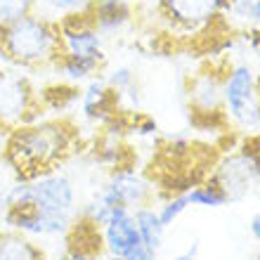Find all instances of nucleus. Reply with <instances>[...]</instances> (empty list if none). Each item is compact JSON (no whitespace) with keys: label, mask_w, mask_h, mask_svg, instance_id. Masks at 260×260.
Returning <instances> with one entry per match:
<instances>
[{"label":"nucleus","mask_w":260,"mask_h":260,"mask_svg":"<svg viewBox=\"0 0 260 260\" xmlns=\"http://www.w3.org/2000/svg\"><path fill=\"white\" fill-rule=\"evenodd\" d=\"M78 133L67 118L43 116L34 123L7 130L3 158L17 178H34L55 171L76 151Z\"/></svg>","instance_id":"nucleus-1"},{"label":"nucleus","mask_w":260,"mask_h":260,"mask_svg":"<svg viewBox=\"0 0 260 260\" xmlns=\"http://www.w3.org/2000/svg\"><path fill=\"white\" fill-rule=\"evenodd\" d=\"M59 48V26L55 19L34 12L0 28V67L43 69L55 67Z\"/></svg>","instance_id":"nucleus-2"},{"label":"nucleus","mask_w":260,"mask_h":260,"mask_svg":"<svg viewBox=\"0 0 260 260\" xmlns=\"http://www.w3.org/2000/svg\"><path fill=\"white\" fill-rule=\"evenodd\" d=\"M3 208H24L34 206L43 213H57V215H74L78 218V194H76L74 180L64 171L38 173L34 178H19L14 185L7 187L3 194Z\"/></svg>","instance_id":"nucleus-3"},{"label":"nucleus","mask_w":260,"mask_h":260,"mask_svg":"<svg viewBox=\"0 0 260 260\" xmlns=\"http://www.w3.org/2000/svg\"><path fill=\"white\" fill-rule=\"evenodd\" d=\"M260 71L251 62H234L222 71L225 123L251 140L260 133Z\"/></svg>","instance_id":"nucleus-4"},{"label":"nucleus","mask_w":260,"mask_h":260,"mask_svg":"<svg viewBox=\"0 0 260 260\" xmlns=\"http://www.w3.org/2000/svg\"><path fill=\"white\" fill-rule=\"evenodd\" d=\"M45 116L41 92L26 74L14 67H0V130H14Z\"/></svg>","instance_id":"nucleus-5"},{"label":"nucleus","mask_w":260,"mask_h":260,"mask_svg":"<svg viewBox=\"0 0 260 260\" xmlns=\"http://www.w3.org/2000/svg\"><path fill=\"white\" fill-rule=\"evenodd\" d=\"M227 0H158V17L173 36L194 38L225 17Z\"/></svg>","instance_id":"nucleus-6"},{"label":"nucleus","mask_w":260,"mask_h":260,"mask_svg":"<svg viewBox=\"0 0 260 260\" xmlns=\"http://www.w3.org/2000/svg\"><path fill=\"white\" fill-rule=\"evenodd\" d=\"M211 180L218 182L230 201H239L253 192L260 185V164L255 161L248 140L220 158L211 173Z\"/></svg>","instance_id":"nucleus-7"},{"label":"nucleus","mask_w":260,"mask_h":260,"mask_svg":"<svg viewBox=\"0 0 260 260\" xmlns=\"http://www.w3.org/2000/svg\"><path fill=\"white\" fill-rule=\"evenodd\" d=\"M151 197H154L151 182L130 166L111 168L107 182L95 192V199L102 201L104 206H109V208H130V211L151 204Z\"/></svg>","instance_id":"nucleus-8"},{"label":"nucleus","mask_w":260,"mask_h":260,"mask_svg":"<svg viewBox=\"0 0 260 260\" xmlns=\"http://www.w3.org/2000/svg\"><path fill=\"white\" fill-rule=\"evenodd\" d=\"M3 225L7 230L24 234L28 239H59L71 232L76 225L74 215H57V213H43L34 206H24V208H3L0 213Z\"/></svg>","instance_id":"nucleus-9"},{"label":"nucleus","mask_w":260,"mask_h":260,"mask_svg":"<svg viewBox=\"0 0 260 260\" xmlns=\"http://www.w3.org/2000/svg\"><path fill=\"white\" fill-rule=\"evenodd\" d=\"M57 26H59V48H62V55L81 57V59H92V62L104 64L107 38L95 28L88 12L64 17V19L57 21Z\"/></svg>","instance_id":"nucleus-10"},{"label":"nucleus","mask_w":260,"mask_h":260,"mask_svg":"<svg viewBox=\"0 0 260 260\" xmlns=\"http://www.w3.org/2000/svg\"><path fill=\"white\" fill-rule=\"evenodd\" d=\"M187 100L197 121H225L222 116V74L218 69H201L189 78Z\"/></svg>","instance_id":"nucleus-11"},{"label":"nucleus","mask_w":260,"mask_h":260,"mask_svg":"<svg viewBox=\"0 0 260 260\" xmlns=\"http://www.w3.org/2000/svg\"><path fill=\"white\" fill-rule=\"evenodd\" d=\"M100 241L104 253L128 255L135 246H140V234L135 227V218L130 208H111L109 218L100 227Z\"/></svg>","instance_id":"nucleus-12"},{"label":"nucleus","mask_w":260,"mask_h":260,"mask_svg":"<svg viewBox=\"0 0 260 260\" xmlns=\"http://www.w3.org/2000/svg\"><path fill=\"white\" fill-rule=\"evenodd\" d=\"M81 111L88 121H95V123H104V121H114V114H116V95L109 90V85L104 83V78L95 76L90 78L88 83H83L81 90Z\"/></svg>","instance_id":"nucleus-13"},{"label":"nucleus","mask_w":260,"mask_h":260,"mask_svg":"<svg viewBox=\"0 0 260 260\" xmlns=\"http://www.w3.org/2000/svg\"><path fill=\"white\" fill-rule=\"evenodd\" d=\"M90 21L104 38L116 34H123L125 28L133 24V7L128 0L123 3H92L88 10Z\"/></svg>","instance_id":"nucleus-14"},{"label":"nucleus","mask_w":260,"mask_h":260,"mask_svg":"<svg viewBox=\"0 0 260 260\" xmlns=\"http://www.w3.org/2000/svg\"><path fill=\"white\" fill-rule=\"evenodd\" d=\"M133 218H135V227H137V234H140V244L147 246L149 251L158 253L164 248V239H166V227L161 222L156 213V206L154 204H147V206H140L133 211Z\"/></svg>","instance_id":"nucleus-15"},{"label":"nucleus","mask_w":260,"mask_h":260,"mask_svg":"<svg viewBox=\"0 0 260 260\" xmlns=\"http://www.w3.org/2000/svg\"><path fill=\"white\" fill-rule=\"evenodd\" d=\"M0 260H48L41 244L14 230H0Z\"/></svg>","instance_id":"nucleus-16"},{"label":"nucleus","mask_w":260,"mask_h":260,"mask_svg":"<svg viewBox=\"0 0 260 260\" xmlns=\"http://www.w3.org/2000/svg\"><path fill=\"white\" fill-rule=\"evenodd\" d=\"M59 74L64 83L69 85H83V83H88L90 78H95L100 74V69L102 64L100 62H92V59H81V57H71V55H59L57 57L55 67H52Z\"/></svg>","instance_id":"nucleus-17"},{"label":"nucleus","mask_w":260,"mask_h":260,"mask_svg":"<svg viewBox=\"0 0 260 260\" xmlns=\"http://www.w3.org/2000/svg\"><path fill=\"white\" fill-rule=\"evenodd\" d=\"M185 197L189 201V208H222V206L230 204L227 194L211 178L199 180L197 185L185 189Z\"/></svg>","instance_id":"nucleus-18"},{"label":"nucleus","mask_w":260,"mask_h":260,"mask_svg":"<svg viewBox=\"0 0 260 260\" xmlns=\"http://www.w3.org/2000/svg\"><path fill=\"white\" fill-rule=\"evenodd\" d=\"M230 24L241 28L260 26V0H227L225 17Z\"/></svg>","instance_id":"nucleus-19"},{"label":"nucleus","mask_w":260,"mask_h":260,"mask_svg":"<svg viewBox=\"0 0 260 260\" xmlns=\"http://www.w3.org/2000/svg\"><path fill=\"white\" fill-rule=\"evenodd\" d=\"M90 5H92V0H36V12L59 21L71 14L88 12Z\"/></svg>","instance_id":"nucleus-20"},{"label":"nucleus","mask_w":260,"mask_h":260,"mask_svg":"<svg viewBox=\"0 0 260 260\" xmlns=\"http://www.w3.org/2000/svg\"><path fill=\"white\" fill-rule=\"evenodd\" d=\"M187 211H189V201H187L185 192L173 194V197L164 199V201L156 206V213H158V218H161V222H164L166 230L175 225Z\"/></svg>","instance_id":"nucleus-21"},{"label":"nucleus","mask_w":260,"mask_h":260,"mask_svg":"<svg viewBox=\"0 0 260 260\" xmlns=\"http://www.w3.org/2000/svg\"><path fill=\"white\" fill-rule=\"evenodd\" d=\"M104 83L109 85V90L114 92V95H123V92H128V90L137 88L135 69L128 67V64H118V67H114V69L107 71Z\"/></svg>","instance_id":"nucleus-22"},{"label":"nucleus","mask_w":260,"mask_h":260,"mask_svg":"<svg viewBox=\"0 0 260 260\" xmlns=\"http://www.w3.org/2000/svg\"><path fill=\"white\" fill-rule=\"evenodd\" d=\"M36 12V0H0V28Z\"/></svg>","instance_id":"nucleus-23"},{"label":"nucleus","mask_w":260,"mask_h":260,"mask_svg":"<svg viewBox=\"0 0 260 260\" xmlns=\"http://www.w3.org/2000/svg\"><path fill=\"white\" fill-rule=\"evenodd\" d=\"M109 213H111L109 206H104L102 201H97V199L92 197V199L88 201V204H85V206L81 208V211H78V218L85 220V222H90L92 227H97V230H100V227H102L104 222H107Z\"/></svg>","instance_id":"nucleus-24"},{"label":"nucleus","mask_w":260,"mask_h":260,"mask_svg":"<svg viewBox=\"0 0 260 260\" xmlns=\"http://www.w3.org/2000/svg\"><path fill=\"white\" fill-rule=\"evenodd\" d=\"M199 253H201V244L194 239V241H189L180 253H175L173 258H168V260H199Z\"/></svg>","instance_id":"nucleus-25"},{"label":"nucleus","mask_w":260,"mask_h":260,"mask_svg":"<svg viewBox=\"0 0 260 260\" xmlns=\"http://www.w3.org/2000/svg\"><path fill=\"white\" fill-rule=\"evenodd\" d=\"M158 258V253H154V251H149L147 246H135L133 251H130L128 255H125V260H156Z\"/></svg>","instance_id":"nucleus-26"},{"label":"nucleus","mask_w":260,"mask_h":260,"mask_svg":"<svg viewBox=\"0 0 260 260\" xmlns=\"http://www.w3.org/2000/svg\"><path fill=\"white\" fill-rule=\"evenodd\" d=\"M133 130H135L137 135L147 137V135H156L158 125H156V121H151V118H142V123H135L133 125Z\"/></svg>","instance_id":"nucleus-27"},{"label":"nucleus","mask_w":260,"mask_h":260,"mask_svg":"<svg viewBox=\"0 0 260 260\" xmlns=\"http://www.w3.org/2000/svg\"><path fill=\"white\" fill-rule=\"evenodd\" d=\"M71 260H102V253H92V251H78V248H64Z\"/></svg>","instance_id":"nucleus-28"},{"label":"nucleus","mask_w":260,"mask_h":260,"mask_svg":"<svg viewBox=\"0 0 260 260\" xmlns=\"http://www.w3.org/2000/svg\"><path fill=\"white\" fill-rule=\"evenodd\" d=\"M248 232H251V237L260 244V213H255L253 218L248 220Z\"/></svg>","instance_id":"nucleus-29"},{"label":"nucleus","mask_w":260,"mask_h":260,"mask_svg":"<svg viewBox=\"0 0 260 260\" xmlns=\"http://www.w3.org/2000/svg\"><path fill=\"white\" fill-rule=\"evenodd\" d=\"M248 144H251V149H253V156H255V161L260 164V133L255 137H251L248 140Z\"/></svg>","instance_id":"nucleus-30"},{"label":"nucleus","mask_w":260,"mask_h":260,"mask_svg":"<svg viewBox=\"0 0 260 260\" xmlns=\"http://www.w3.org/2000/svg\"><path fill=\"white\" fill-rule=\"evenodd\" d=\"M102 260H125V255H114V253H102Z\"/></svg>","instance_id":"nucleus-31"},{"label":"nucleus","mask_w":260,"mask_h":260,"mask_svg":"<svg viewBox=\"0 0 260 260\" xmlns=\"http://www.w3.org/2000/svg\"><path fill=\"white\" fill-rule=\"evenodd\" d=\"M50 260H71V255H69L67 251H62L59 255H55V258H50Z\"/></svg>","instance_id":"nucleus-32"},{"label":"nucleus","mask_w":260,"mask_h":260,"mask_svg":"<svg viewBox=\"0 0 260 260\" xmlns=\"http://www.w3.org/2000/svg\"><path fill=\"white\" fill-rule=\"evenodd\" d=\"M92 3H123V0H92Z\"/></svg>","instance_id":"nucleus-33"},{"label":"nucleus","mask_w":260,"mask_h":260,"mask_svg":"<svg viewBox=\"0 0 260 260\" xmlns=\"http://www.w3.org/2000/svg\"><path fill=\"white\" fill-rule=\"evenodd\" d=\"M258 92H260V81H258Z\"/></svg>","instance_id":"nucleus-34"}]
</instances>
